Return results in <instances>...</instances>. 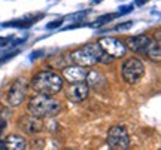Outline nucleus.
I'll return each instance as SVG.
<instances>
[{"label":"nucleus","mask_w":161,"mask_h":150,"mask_svg":"<svg viewBox=\"0 0 161 150\" xmlns=\"http://www.w3.org/2000/svg\"><path fill=\"white\" fill-rule=\"evenodd\" d=\"M30 85L37 94L55 95L60 91H63L64 79L58 73L43 70V71H39L37 75H35V77L30 82Z\"/></svg>","instance_id":"obj_1"},{"label":"nucleus","mask_w":161,"mask_h":150,"mask_svg":"<svg viewBox=\"0 0 161 150\" xmlns=\"http://www.w3.org/2000/svg\"><path fill=\"white\" fill-rule=\"evenodd\" d=\"M29 113L37 117H54L61 111V103L46 94H37L29 100Z\"/></svg>","instance_id":"obj_2"},{"label":"nucleus","mask_w":161,"mask_h":150,"mask_svg":"<svg viewBox=\"0 0 161 150\" xmlns=\"http://www.w3.org/2000/svg\"><path fill=\"white\" fill-rule=\"evenodd\" d=\"M145 75V65L139 58H128L125 59L122 65H121V76L125 83L128 85H134L137 83Z\"/></svg>","instance_id":"obj_3"},{"label":"nucleus","mask_w":161,"mask_h":150,"mask_svg":"<svg viewBox=\"0 0 161 150\" xmlns=\"http://www.w3.org/2000/svg\"><path fill=\"white\" fill-rule=\"evenodd\" d=\"M106 141H108V146L110 149L115 150H125L130 147L128 131L124 127H121V125H114V127L109 128Z\"/></svg>","instance_id":"obj_4"},{"label":"nucleus","mask_w":161,"mask_h":150,"mask_svg":"<svg viewBox=\"0 0 161 150\" xmlns=\"http://www.w3.org/2000/svg\"><path fill=\"white\" fill-rule=\"evenodd\" d=\"M27 89H29V83L25 77H18L17 80L12 83V86L8 91V103L11 107H18L19 104H23L27 95Z\"/></svg>","instance_id":"obj_5"},{"label":"nucleus","mask_w":161,"mask_h":150,"mask_svg":"<svg viewBox=\"0 0 161 150\" xmlns=\"http://www.w3.org/2000/svg\"><path fill=\"white\" fill-rule=\"evenodd\" d=\"M98 45L102 46L104 52H108L114 58H122L128 51L125 43L119 39H115V37H100Z\"/></svg>","instance_id":"obj_6"},{"label":"nucleus","mask_w":161,"mask_h":150,"mask_svg":"<svg viewBox=\"0 0 161 150\" xmlns=\"http://www.w3.org/2000/svg\"><path fill=\"white\" fill-rule=\"evenodd\" d=\"M64 95L66 98L72 101V103H82L88 98L90 95V88L86 85L85 80L75 82V83H69V86L64 89Z\"/></svg>","instance_id":"obj_7"},{"label":"nucleus","mask_w":161,"mask_h":150,"mask_svg":"<svg viewBox=\"0 0 161 150\" xmlns=\"http://www.w3.org/2000/svg\"><path fill=\"white\" fill-rule=\"evenodd\" d=\"M69 63L76 64V65H80V67H94L97 64V59L96 57L91 54V51L88 49V46L79 48V49H75V51L69 52Z\"/></svg>","instance_id":"obj_8"},{"label":"nucleus","mask_w":161,"mask_h":150,"mask_svg":"<svg viewBox=\"0 0 161 150\" xmlns=\"http://www.w3.org/2000/svg\"><path fill=\"white\" fill-rule=\"evenodd\" d=\"M17 125L21 131H24L25 134H31V135L42 132L43 128H45V123L42 122V117H37V116L31 115V113L27 116H21L18 119Z\"/></svg>","instance_id":"obj_9"},{"label":"nucleus","mask_w":161,"mask_h":150,"mask_svg":"<svg viewBox=\"0 0 161 150\" xmlns=\"http://www.w3.org/2000/svg\"><path fill=\"white\" fill-rule=\"evenodd\" d=\"M61 77H63L64 80H67L69 83H75V82L85 80L86 70H85V67H80V65H76V64L66 65V67H63Z\"/></svg>","instance_id":"obj_10"},{"label":"nucleus","mask_w":161,"mask_h":150,"mask_svg":"<svg viewBox=\"0 0 161 150\" xmlns=\"http://www.w3.org/2000/svg\"><path fill=\"white\" fill-rule=\"evenodd\" d=\"M85 82L90 89H94V91H102L104 88L108 86V79L106 76L100 71V70L92 69L90 71H86V77Z\"/></svg>","instance_id":"obj_11"},{"label":"nucleus","mask_w":161,"mask_h":150,"mask_svg":"<svg viewBox=\"0 0 161 150\" xmlns=\"http://www.w3.org/2000/svg\"><path fill=\"white\" fill-rule=\"evenodd\" d=\"M151 37L146 34H139V36H131L127 39V49H130L131 52L137 54V55H145V51L148 48Z\"/></svg>","instance_id":"obj_12"},{"label":"nucleus","mask_w":161,"mask_h":150,"mask_svg":"<svg viewBox=\"0 0 161 150\" xmlns=\"http://www.w3.org/2000/svg\"><path fill=\"white\" fill-rule=\"evenodd\" d=\"M5 149L9 150H23L27 147V141L23 135H17V134H12L9 137H6V140L3 141Z\"/></svg>","instance_id":"obj_13"},{"label":"nucleus","mask_w":161,"mask_h":150,"mask_svg":"<svg viewBox=\"0 0 161 150\" xmlns=\"http://www.w3.org/2000/svg\"><path fill=\"white\" fill-rule=\"evenodd\" d=\"M145 57H148L151 61L154 63H160L161 61V49H160V43L154 39H151L148 43V48L145 51Z\"/></svg>","instance_id":"obj_14"},{"label":"nucleus","mask_w":161,"mask_h":150,"mask_svg":"<svg viewBox=\"0 0 161 150\" xmlns=\"http://www.w3.org/2000/svg\"><path fill=\"white\" fill-rule=\"evenodd\" d=\"M43 15H37V17H27V18H21V19H15V21H9L6 23V27H17V28H29L31 27L36 21H39Z\"/></svg>","instance_id":"obj_15"},{"label":"nucleus","mask_w":161,"mask_h":150,"mask_svg":"<svg viewBox=\"0 0 161 150\" xmlns=\"http://www.w3.org/2000/svg\"><path fill=\"white\" fill-rule=\"evenodd\" d=\"M119 13H110V15H102V17H98L97 19H96V23H94V25L96 27H100V25H104V24L110 23L112 19H115L116 17H118Z\"/></svg>","instance_id":"obj_16"},{"label":"nucleus","mask_w":161,"mask_h":150,"mask_svg":"<svg viewBox=\"0 0 161 150\" xmlns=\"http://www.w3.org/2000/svg\"><path fill=\"white\" fill-rule=\"evenodd\" d=\"M63 24V19H55V21H52V23L46 24V28L48 30H52V28H57V27H60Z\"/></svg>","instance_id":"obj_17"},{"label":"nucleus","mask_w":161,"mask_h":150,"mask_svg":"<svg viewBox=\"0 0 161 150\" xmlns=\"http://www.w3.org/2000/svg\"><path fill=\"white\" fill-rule=\"evenodd\" d=\"M131 25H133V23H131V21H127V23H122V24H121V25H116V27H115V30H116V31H122V30L130 28Z\"/></svg>","instance_id":"obj_18"},{"label":"nucleus","mask_w":161,"mask_h":150,"mask_svg":"<svg viewBox=\"0 0 161 150\" xmlns=\"http://www.w3.org/2000/svg\"><path fill=\"white\" fill-rule=\"evenodd\" d=\"M11 37H0V48H5L8 43H11Z\"/></svg>","instance_id":"obj_19"},{"label":"nucleus","mask_w":161,"mask_h":150,"mask_svg":"<svg viewBox=\"0 0 161 150\" xmlns=\"http://www.w3.org/2000/svg\"><path fill=\"white\" fill-rule=\"evenodd\" d=\"M131 11H133V6H122L121 8V13H128V12H131Z\"/></svg>","instance_id":"obj_20"},{"label":"nucleus","mask_w":161,"mask_h":150,"mask_svg":"<svg viewBox=\"0 0 161 150\" xmlns=\"http://www.w3.org/2000/svg\"><path fill=\"white\" fill-rule=\"evenodd\" d=\"M149 0H137L136 2V5H145V3H148Z\"/></svg>","instance_id":"obj_21"},{"label":"nucleus","mask_w":161,"mask_h":150,"mask_svg":"<svg viewBox=\"0 0 161 150\" xmlns=\"http://www.w3.org/2000/svg\"><path fill=\"white\" fill-rule=\"evenodd\" d=\"M102 0H92V3H100Z\"/></svg>","instance_id":"obj_22"}]
</instances>
